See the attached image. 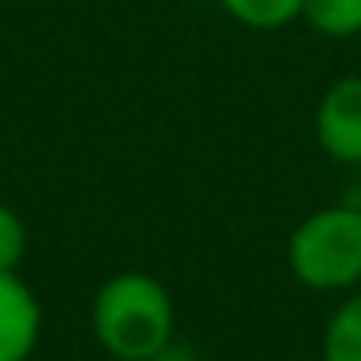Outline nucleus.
Here are the masks:
<instances>
[{"label":"nucleus","mask_w":361,"mask_h":361,"mask_svg":"<svg viewBox=\"0 0 361 361\" xmlns=\"http://www.w3.org/2000/svg\"><path fill=\"white\" fill-rule=\"evenodd\" d=\"M303 24L322 39H357L361 0H303Z\"/></svg>","instance_id":"obj_7"},{"label":"nucleus","mask_w":361,"mask_h":361,"mask_svg":"<svg viewBox=\"0 0 361 361\" xmlns=\"http://www.w3.org/2000/svg\"><path fill=\"white\" fill-rule=\"evenodd\" d=\"M233 24L249 32H280V27L303 20V0H218Z\"/></svg>","instance_id":"obj_6"},{"label":"nucleus","mask_w":361,"mask_h":361,"mask_svg":"<svg viewBox=\"0 0 361 361\" xmlns=\"http://www.w3.org/2000/svg\"><path fill=\"white\" fill-rule=\"evenodd\" d=\"M27 257V226L12 206L0 202V272H20Z\"/></svg>","instance_id":"obj_8"},{"label":"nucleus","mask_w":361,"mask_h":361,"mask_svg":"<svg viewBox=\"0 0 361 361\" xmlns=\"http://www.w3.org/2000/svg\"><path fill=\"white\" fill-rule=\"evenodd\" d=\"M43 307L20 272H0V361H27L39 345Z\"/></svg>","instance_id":"obj_4"},{"label":"nucleus","mask_w":361,"mask_h":361,"mask_svg":"<svg viewBox=\"0 0 361 361\" xmlns=\"http://www.w3.org/2000/svg\"><path fill=\"white\" fill-rule=\"evenodd\" d=\"M90 326L109 361H156L175 342L171 291L148 272H117L94 291Z\"/></svg>","instance_id":"obj_1"},{"label":"nucleus","mask_w":361,"mask_h":361,"mask_svg":"<svg viewBox=\"0 0 361 361\" xmlns=\"http://www.w3.org/2000/svg\"><path fill=\"white\" fill-rule=\"evenodd\" d=\"M314 144L342 167H361V74H342L314 105Z\"/></svg>","instance_id":"obj_3"},{"label":"nucleus","mask_w":361,"mask_h":361,"mask_svg":"<svg viewBox=\"0 0 361 361\" xmlns=\"http://www.w3.org/2000/svg\"><path fill=\"white\" fill-rule=\"evenodd\" d=\"M322 361H361V291L345 295L326 319Z\"/></svg>","instance_id":"obj_5"},{"label":"nucleus","mask_w":361,"mask_h":361,"mask_svg":"<svg viewBox=\"0 0 361 361\" xmlns=\"http://www.w3.org/2000/svg\"><path fill=\"white\" fill-rule=\"evenodd\" d=\"M288 268L307 291H353L361 283V206L311 210L288 237Z\"/></svg>","instance_id":"obj_2"}]
</instances>
